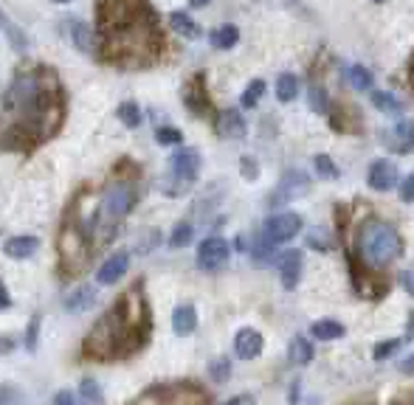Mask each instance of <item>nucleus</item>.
Here are the masks:
<instances>
[{
    "label": "nucleus",
    "instance_id": "f257e3e1",
    "mask_svg": "<svg viewBox=\"0 0 414 405\" xmlns=\"http://www.w3.org/2000/svg\"><path fill=\"white\" fill-rule=\"evenodd\" d=\"M65 110V85L51 65H17L0 99V149L31 155L62 130Z\"/></svg>",
    "mask_w": 414,
    "mask_h": 405
},
{
    "label": "nucleus",
    "instance_id": "f03ea898",
    "mask_svg": "<svg viewBox=\"0 0 414 405\" xmlns=\"http://www.w3.org/2000/svg\"><path fill=\"white\" fill-rule=\"evenodd\" d=\"M96 57L118 68H150L170 46L147 0H96Z\"/></svg>",
    "mask_w": 414,
    "mask_h": 405
},
{
    "label": "nucleus",
    "instance_id": "7ed1b4c3",
    "mask_svg": "<svg viewBox=\"0 0 414 405\" xmlns=\"http://www.w3.org/2000/svg\"><path fill=\"white\" fill-rule=\"evenodd\" d=\"M152 335V310L144 293V281H133L116 304L93 323L82 341L79 355L96 363H116L138 355Z\"/></svg>",
    "mask_w": 414,
    "mask_h": 405
},
{
    "label": "nucleus",
    "instance_id": "20e7f679",
    "mask_svg": "<svg viewBox=\"0 0 414 405\" xmlns=\"http://www.w3.org/2000/svg\"><path fill=\"white\" fill-rule=\"evenodd\" d=\"M138 191H141L138 167L127 158L118 160L99 191V242L102 245H107L116 236V225L136 209Z\"/></svg>",
    "mask_w": 414,
    "mask_h": 405
},
{
    "label": "nucleus",
    "instance_id": "39448f33",
    "mask_svg": "<svg viewBox=\"0 0 414 405\" xmlns=\"http://www.w3.org/2000/svg\"><path fill=\"white\" fill-rule=\"evenodd\" d=\"M403 254V239L395 225L369 217L358 225L352 239V256L350 262L358 267H389Z\"/></svg>",
    "mask_w": 414,
    "mask_h": 405
},
{
    "label": "nucleus",
    "instance_id": "423d86ee",
    "mask_svg": "<svg viewBox=\"0 0 414 405\" xmlns=\"http://www.w3.org/2000/svg\"><path fill=\"white\" fill-rule=\"evenodd\" d=\"M93 254H96V248H93L88 231L65 211L60 231H57V267H60V273L65 279L82 273L88 267V262L93 259Z\"/></svg>",
    "mask_w": 414,
    "mask_h": 405
},
{
    "label": "nucleus",
    "instance_id": "0eeeda50",
    "mask_svg": "<svg viewBox=\"0 0 414 405\" xmlns=\"http://www.w3.org/2000/svg\"><path fill=\"white\" fill-rule=\"evenodd\" d=\"M197 175H200V152L192 149V147L189 149H178L170 158V175L163 178V191L178 197V194L192 189Z\"/></svg>",
    "mask_w": 414,
    "mask_h": 405
},
{
    "label": "nucleus",
    "instance_id": "6e6552de",
    "mask_svg": "<svg viewBox=\"0 0 414 405\" xmlns=\"http://www.w3.org/2000/svg\"><path fill=\"white\" fill-rule=\"evenodd\" d=\"M228 254H231V245L223 239V236H206L197 248V265L200 270H220L226 262H228Z\"/></svg>",
    "mask_w": 414,
    "mask_h": 405
},
{
    "label": "nucleus",
    "instance_id": "1a4fd4ad",
    "mask_svg": "<svg viewBox=\"0 0 414 405\" xmlns=\"http://www.w3.org/2000/svg\"><path fill=\"white\" fill-rule=\"evenodd\" d=\"M299 231H302V217H299V214H294V211L273 214V217L265 223V228H262V234L273 242V245H282V242H291Z\"/></svg>",
    "mask_w": 414,
    "mask_h": 405
},
{
    "label": "nucleus",
    "instance_id": "9d476101",
    "mask_svg": "<svg viewBox=\"0 0 414 405\" xmlns=\"http://www.w3.org/2000/svg\"><path fill=\"white\" fill-rule=\"evenodd\" d=\"M307 189H310V178H307L305 172L287 169V172L282 175V180H279V186H276L273 194H271V206H282V202H287V200H296V197H302Z\"/></svg>",
    "mask_w": 414,
    "mask_h": 405
},
{
    "label": "nucleus",
    "instance_id": "9b49d317",
    "mask_svg": "<svg viewBox=\"0 0 414 405\" xmlns=\"http://www.w3.org/2000/svg\"><path fill=\"white\" fill-rule=\"evenodd\" d=\"M183 102L186 107L200 115V118H212V102H209V93H206V76L203 73H195L189 82L183 85Z\"/></svg>",
    "mask_w": 414,
    "mask_h": 405
},
{
    "label": "nucleus",
    "instance_id": "f8f14e48",
    "mask_svg": "<svg viewBox=\"0 0 414 405\" xmlns=\"http://www.w3.org/2000/svg\"><path fill=\"white\" fill-rule=\"evenodd\" d=\"M127 267H130V254H127V251L113 254V256L105 259L102 267L96 270V285H102V288L116 285V281H118L124 273H127Z\"/></svg>",
    "mask_w": 414,
    "mask_h": 405
},
{
    "label": "nucleus",
    "instance_id": "ddd939ff",
    "mask_svg": "<svg viewBox=\"0 0 414 405\" xmlns=\"http://www.w3.org/2000/svg\"><path fill=\"white\" fill-rule=\"evenodd\" d=\"M262 346H265V341H262V335L257 330H251V327L237 330V335H234V355L240 360H254L262 352Z\"/></svg>",
    "mask_w": 414,
    "mask_h": 405
},
{
    "label": "nucleus",
    "instance_id": "4468645a",
    "mask_svg": "<svg viewBox=\"0 0 414 405\" xmlns=\"http://www.w3.org/2000/svg\"><path fill=\"white\" fill-rule=\"evenodd\" d=\"M279 279H282V285L287 290H294L299 285V279H302V251H285L279 256Z\"/></svg>",
    "mask_w": 414,
    "mask_h": 405
},
{
    "label": "nucleus",
    "instance_id": "2eb2a0df",
    "mask_svg": "<svg viewBox=\"0 0 414 405\" xmlns=\"http://www.w3.org/2000/svg\"><path fill=\"white\" fill-rule=\"evenodd\" d=\"M386 135H389V138H384V144H386L392 152H397V155L414 152V121L403 118L400 124H397L392 133H386Z\"/></svg>",
    "mask_w": 414,
    "mask_h": 405
},
{
    "label": "nucleus",
    "instance_id": "dca6fc26",
    "mask_svg": "<svg viewBox=\"0 0 414 405\" xmlns=\"http://www.w3.org/2000/svg\"><path fill=\"white\" fill-rule=\"evenodd\" d=\"M366 180L375 191H389L397 183V167L392 164V160H375V164L369 167Z\"/></svg>",
    "mask_w": 414,
    "mask_h": 405
},
{
    "label": "nucleus",
    "instance_id": "f3484780",
    "mask_svg": "<svg viewBox=\"0 0 414 405\" xmlns=\"http://www.w3.org/2000/svg\"><path fill=\"white\" fill-rule=\"evenodd\" d=\"M215 130L223 135V138H245V118L242 113L237 110H220L217 118H215Z\"/></svg>",
    "mask_w": 414,
    "mask_h": 405
},
{
    "label": "nucleus",
    "instance_id": "a211bd4d",
    "mask_svg": "<svg viewBox=\"0 0 414 405\" xmlns=\"http://www.w3.org/2000/svg\"><path fill=\"white\" fill-rule=\"evenodd\" d=\"M172 330L175 335H192L197 330V310L192 304H181L172 312Z\"/></svg>",
    "mask_w": 414,
    "mask_h": 405
},
{
    "label": "nucleus",
    "instance_id": "6ab92c4d",
    "mask_svg": "<svg viewBox=\"0 0 414 405\" xmlns=\"http://www.w3.org/2000/svg\"><path fill=\"white\" fill-rule=\"evenodd\" d=\"M37 248H39L37 236H12V239H6L3 254L12 259H28V256H34Z\"/></svg>",
    "mask_w": 414,
    "mask_h": 405
},
{
    "label": "nucleus",
    "instance_id": "aec40b11",
    "mask_svg": "<svg viewBox=\"0 0 414 405\" xmlns=\"http://www.w3.org/2000/svg\"><path fill=\"white\" fill-rule=\"evenodd\" d=\"M172 399H175V386H152L136 399H130L127 405H170Z\"/></svg>",
    "mask_w": 414,
    "mask_h": 405
},
{
    "label": "nucleus",
    "instance_id": "412c9836",
    "mask_svg": "<svg viewBox=\"0 0 414 405\" xmlns=\"http://www.w3.org/2000/svg\"><path fill=\"white\" fill-rule=\"evenodd\" d=\"M93 301H96V290L91 285H79L73 293L65 296V310L68 312H85L93 307Z\"/></svg>",
    "mask_w": 414,
    "mask_h": 405
},
{
    "label": "nucleus",
    "instance_id": "4be33fe9",
    "mask_svg": "<svg viewBox=\"0 0 414 405\" xmlns=\"http://www.w3.org/2000/svg\"><path fill=\"white\" fill-rule=\"evenodd\" d=\"M344 323H339V321H330V318H324V321H316L313 327H310V335L313 338H318V341H339V338H344Z\"/></svg>",
    "mask_w": 414,
    "mask_h": 405
},
{
    "label": "nucleus",
    "instance_id": "5701e85b",
    "mask_svg": "<svg viewBox=\"0 0 414 405\" xmlns=\"http://www.w3.org/2000/svg\"><path fill=\"white\" fill-rule=\"evenodd\" d=\"M287 360L294 363V366H307V363L313 360V343L307 338H294L291 349H287Z\"/></svg>",
    "mask_w": 414,
    "mask_h": 405
},
{
    "label": "nucleus",
    "instance_id": "b1692460",
    "mask_svg": "<svg viewBox=\"0 0 414 405\" xmlns=\"http://www.w3.org/2000/svg\"><path fill=\"white\" fill-rule=\"evenodd\" d=\"M299 96V79L294 73H279L276 76V99L279 102H294Z\"/></svg>",
    "mask_w": 414,
    "mask_h": 405
},
{
    "label": "nucleus",
    "instance_id": "393cba45",
    "mask_svg": "<svg viewBox=\"0 0 414 405\" xmlns=\"http://www.w3.org/2000/svg\"><path fill=\"white\" fill-rule=\"evenodd\" d=\"M118 121L124 127H130V130H136V127H141V121H144V113H141V107L136 104V102H124V104H118Z\"/></svg>",
    "mask_w": 414,
    "mask_h": 405
},
{
    "label": "nucleus",
    "instance_id": "a878e982",
    "mask_svg": "<svg viewBox=\"0 0 414 405\" xmlns=\"http://www.w3.org/2000/svg\"><path fill=\"white\" fill-rule=\"evenodd\" d=\"M372 104H375L381 113H400L403 110V102L392 91H372Z\"/></svg>",
    "mask_w": 414,
    "mask_h": 405
},
{
    "label": "nucleus",
    "instance_id": "bb28decb",
    "mask_svg": "<svg viewBox=\"0 0 414 405\" xmlns=\"http://www.w3.org/2000/svg\"><path fill=\"white\" fill-rule=\"evenodd\" d=\"M237 39H240L237 26H223V28L212 31V46H217V48H223V51L234 48V46H237Z\"/></svg>",
    "mask_w": 414,
    "mask_h": 405
},
{
    "label": "nucleus",
    "instance_id": "cd10ccee",
    "mask_svg": "<svg viewBox=\"0 0 414 405\" xmlns=\"http://www.w3.org/2000/svg\"><path fill=\"white\" fill-rule=\"evenodd\" d=\"M347 76H350V82H352L358 91H372V85H375V76H372V70L363 68V65H350Z\"/></svg>",
    "mask_w": 414,
    "mask_h": 405
},
{
    "label": "nucleus",
    "instance_id": "c85d7f7f",
    "mask_svg": "<svg viewBox=\"0 0 414 405\" xmlns=\"http://www.w3.org/2000/svg\"><path fill=\"white\" fill-rule=\"evenodd\" d=\"M170 26H172L178 34H183V37H197V34H200L197 23H195L186 12H172V15H170Z\"/></svg>",
    "mask_w": 414,
    "mask_h": 405
},
{
    "label": "nucleus",
    "instance_id": "c756f323",
    "mask_svg": "<svg viewBox=\"0 0 414 405\" xmlns=\"http://www.w3.org/2000/svg\"><path fill=\"white\" fill-rule=\"evenodd\" d=\"M192 236H195V225L192 223H178L175 228H172V234H170V248H186L189 242H192Z\"/></svg>",
    "mask_w": 414,
    "mask_h": 405
},
{
    "label": "nucleus",
    "instance_id": "7c9ffc66",
    "mask_svg": "<svg viewBox=\"0 0 414 405\" xmlns=\"http://www.w3.org/2000/svg\"><path fill=\"white\" fill-rule=\"evenodd\" d=\"M262 96H265V82H262V79H251L248 88H245V93H242V107H248V110L257 107Z\"/></svg>",
    "mask_w": 414,
    "mask_h": 405
},
{
    "label": "nucleus",
    "instance_id": "2f4dec72",
    "mask_svg": "<svg viewBox=\"0 0 414 405\" xmlns=\"http://www.w3.org/2000/svg\"><path fill=\"white\" fill-rule=\"evenodd\" d=\"M209 377H212V383H228V377H231V360L228 357H215L209 363Z\"/></svg>",
    "mask_w": 414,
    "mask_h": 405
},
{
    "label": "nucleus",
    "instance_id": "473e14b6",
    "mask_svg": "<svg viewBox=\"0 0 414 405\" xmlns=\"http://www.w3.org/2000/svg\"><path fill=\"white\" fill-rule=\"evenodd\" d=\"M313 164H316V172L321 175V178H327V180H339V167L333 164V158L330 155H316L313 158Z\"/></svg>",
    "mask_w": 414,
    "mask_h": 405
},
{
    "label": "nucleus",
    "instance_id": "72a5a7b5",
    "mask_svg": "<svg viewBox=\"0 0 414 405\" xmlns=\"http://www.w3.org/2000/svg\"><path fill=\"white\" fill-rule=\"evenodd\" d=\"M39 323H43V315L34 312L28 327H26V349L28 352H37V343H39Z\"/></svg>",
    "mask_w": 414,
    "mask_h": 405
},
{
    "label": "nucleus",
    "instance_id": "f704fd0d",
    "mask_svg": "<svg viewBox=\"0 0 414 405\" xmlns=\"http://www.w3.org/2000/svg\"><path fill=\"white\" fill-rule=\"evenodd\" d=\"M403 341H406V338H389V341L375 343V349H372V357H375V360H386V357H392V355L403 346Z\"/></svg>",
    "mask_w": 414,
    "mask_h": 405
},
{
    "label": "nucleus",
    "instance_id": "c9c22d12",
    "mask_svg": "<svg viewBox=\"0 0 414 405\" xmlns=\"http://www.w3.org/2000/svg\"><path fill=\"white\" fill-rule=\"evenodd\" d=\"M307 99H310L313 113H318V115H324V113H327L330 99H327V93H324V88H321V85H313V88L307 91Z\"/></svg>",
    "mask_w": 414,
    "mask_h": 405
},
{
    "label": "nucleus",
    "instance_id": "e433bc0d",
    "mask_svg": "<svg viewBox=\"0 0 414 405\" xmlns=\"http://www.w3.org/2000/svg\"><path fill=\"white\" fill-rule=\"evenodd\" d=\"M71 37H73V43H76L82 51H88V48H91V31H88V26L82 23V20H73V26H71Z\"/></svg>",
    "mask_w": 414,
    "mask_h": 405
},
{
    "label": "nucleus",
    "instance_id": "4c0bfd02",
    "mask_svg": "<svg viewBox=\"0 0 414 405\" xmlns=\"http://www.w3.org/2000/svg\"><path fill=\"white\" fill-rule=\"evenodd\" d=\"M79 394L85 397L91 405H99V402H102V388H99V383H96V380H91V377H85V380H82V386H79Z\"/></svg>",
    "mask_w": 414,
    "mask_h": 405
},
{
    "label": "nucleus",
    "instance_id": "58836bf2",
    "mask_svg": "<svg viewBox=\"0 0 414 405\" xmlns=\"http://www.w3.org/2000/svg\"><path fill=\"white\" fill-rule=\"evenodd\" d=\"M155 141L167 147V144H181L183 135H181V130H175V127H158V130H155Z\"/></svg>",
    "mask_w": 414,
    "mask_h": 405
},
{
    "label": "nucleus",
    "instance_id": "ea45409f",
    "mask_svg": "<svg viewBox=\"0 0 414 405\" xmlns=\"http://www.w3.org/2000/svg\"><path fill=\"white\" fill-rule=\"evenodd\" d=\"M240 167H242V175H245L248 180H257V175H260V164H257V160H254L251 155H242Z\"/></svg>",
    "mask_w": 414,
    "mask_h": 405
},
{
    "label": "nucleus",
    "instance_id": "a19ab883",
    "mask_svg": "<svg viewBox=\"0 0 414 405\" xmlns=\"http://www.w3.org/2000/svg\"><path fill=\"white\" fill-rule=\"evenodd\" d=\"M271 251H273V242H271L265 234H260L257 242H254V256H257V259H265Z\"/></svg>",
    "mask_w": 414,
    "mask_h": 405
},
{
    "label": "nucleus",
    "instance_id": "79ce46f5",
    "mask_svg": "<svg viewBox=\"0 0 414 405\" xmlns=\"http://www.w3.org/2000/svg\"><path fill=\"white\" fill-rule=\"evenodd\" d=\"M400 197H403L406 202H414V172L400 180Z\"/></svg>",
    "mask_w": 414,
    "mask_h": 405
},
{
    "label": "nucleus",
    "instance_id": "37998d69",
    "mask_svg": "<svg viewBox=\"0 0 414 405\" xmlns=\"http://www.w3.org/2000/svg\"><path fill=\"white\" fill-rule=\"evenodd\" d=\"M17 399H20V391H17V388L0 386V405H17Z\"/></svg>",
    "mask_w": 414,
    "mask_h": 405
},
{
    "label": "nucleus",
    "instance_id": "c03bdc74",
    "mask_svg": "<svg viewBox=\"0 0 414 405\" xmlns=\"http://www.w3.org/2000/svg\"><path fill=\"white\" fill-rule=\"evenodd\" d=\"M400 281H403V288H406V293H408V296H414V265H408V267L403 270Z\"/></svg>",
    "mask_w": 414,
    "mask_h": 405
},
{
    "label": "nucleus",
    "instance_id": "a18cd8bd",
    "mask_svg": "<svg viewBox=\"0 0 414 405\" xmlns=\"http://www.w3.org/2000/svg\"><path fill=\"white\" fill-rule=\"evenodd\" d=\"M223 405H257V399H254L251 394H240V397H231V399L223 402Z\"/></svg>",
    "mask_w": 414,
    "mask_h": 405
},
{
    "label": "nucleus",
    "instance_id": "49530a36",
    "mask_svg": "<svg viewBox=\"0 0 414 405\" xmlns=\"http://www.w3.org/2000/svg\"><path fill=\"white\" fill-rule=\"evenodd\" d=\"M54 405H76V399H73L71 391H60V394L54 397Z\"/></svg>",
    "mask_w": 414,
    "mask_h": 405
},
{
    "label": "nucleus",
    "instance_id": "de8ad7c7",
    "mask_svg": "<svg viewBox=\"0 0 414 405\" xmlns=\"http://www.w3.org/2000/svg\"><path fill=\"white\" fill-rule=\"evenodd\" d=\"M9 307H12V296H9L3 281H0V310H9Z\"/></svg>",
    "mask_w": 414,
    "mask_h": 405
},
{
    "label": "nucleus",
    "instance_id": "09e8293b",
    "mask_svg": "<svg viewBox=\"0 0 414 405\" xmlns=\"http://www.w3.org/2000/svg\"><path fill=\"white\" fill-rule=\"evenodd\" d=\"M400 372L403 375H414V355H408V357L400 360Z\"/></svg>",
    "mask_w": 414,
    "mask_h": 405
},
{
    "label": "nucleus",
    "instance_id": "8fccbe9b",
    "mask_svg": "<svg viewBox=\"0 0 414 405\" xmlns=\"http://www.w3.org/2000/svg\"><path fill=\"white\" fill-rule=\"evenodd\" d=\"M189 3H192V6H206L209 0H189Z\"/></svg>",
    "mask_w": 414,
    "mask_h": 405
},
{
    "label": "nucleus",
    "instance_id": "3c124183",
    "mask_svg": "<svg viewBox=\"0 0 414 405\" xmlns=\"http://www.w3.org/2000/svg\"><path fill=\"white\" fill-rule=\"evenodd\" d=\"M411 85H414V62H411Z\"/></svg>",
    "mask_w": 414,
    "mask_h": 405
},
{
    "label": "nucleus",
    "instance_id": "603ef678",
    "mask_svg": "<svg viewBox=\"0 0 414 405\" xmlns=\"http://www.w3.org/2000/svg\"><path fill=\"white\" fill-rule=\"evenodd\" d=\"M57 3H68V0H57Z\"/></svg>",
    "mask_w": 414,
    "mask_h": 405
},
{
    "label": "nucleus",
    "instance_id": "864d4df0",
    "mask_svg": "<svg viewBox=\"0 0 414 405\" xmlns=\"http://www.w3.org/2000/svg\"><path fill=\"white\" fill-rule=\"evenodd\" d=\"M375 3H384V0H375Z\"/></svg>",
    "mask_w": 414,
    "mask_h": 405
}]
</instances>
